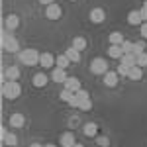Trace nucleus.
<instances>
[{
  "mask_svg": "<svg viewBox=\"0 0 147 147\" xmlns=\"http://www.w3.org/2000/svg\"><path fill=\"white\" fill-rule=\"evenodd\" d=\"M127 24H129V26H141V24H143L141 12L139 10H131L129 14H127Z\"/></svg>",
  "mask_w": 147,
  "mask_h": 147,
  "instance_id": "obj_9",
  "label": "nucleus"
},
{
  "mask_svg": "<svg viewBox=\"0 0 147 147\" xmlns=\"http://www.w3.org/2000/svg\"><path fill=\"white\" fill-rule=\"evenodd\" d=\"M69 77H67V71L61 67H55L53 69V73H51V80H55V82H65Z\"/></svg>",
  "mask_w": 147,
  "mask_h": 147,
  "instance_id": "obj_11",
  "label": "nucleus"
},
{
  "mask_svg": "<svg viewBox=\"0 0 147 147\" xmlns=\"http://www.w3.org/2000/svg\"><path fill=\"white\" fill-rule=\"evenodd\" d=\"M90 73H94V75H106V73H108V63H106V59L96 57L90 63Z\"/></svg>",
  "mask_w": 147,
  "mask_h": 147,
  "instance_id": "obj_4",
  "label": "nucleus"
},
{
  "mask_svg": "<svg viewBox=\"0 0 147 147\" xmlns=\"http://www.w3.org/2000/svg\"><path fill=\"white\" fill-rule=\"evenodd\" d=\"M79 110H84V112H88V110H92V100L88 98V100H82L80 102V108Z\"/></svg>",
  "mask_w": 147,
  "mask_h": 147,
  "instance_id": "obj_30",
  "label": "nucleus"
},
{
  "mask_svg": "<svg viewBox=\"0 0 147 147\" xmlns=\"http://www.w3.org/2000/svg\"><path fill=\"white\" fill-rule=\"evenodd\" d=\"M2 94H4V98H8V100H16V98L22 94L20 82H18V80H4V84H2Z\"/></svg>",
  "mask_w": 147,
  "mask_h": 147,
  "instance_id": "obj_1",
  "label": "nucleus"
},
{
  "mask_svg": "<svg viewBox=\"0 0 147 147\" xmlns=\"http://www.w3.org/2000/svg\"><path fill=\"white\" fill-rule=\"evenodd\" d=\"M96 143H98L100 147H108V145H110V139H108L106 136H100L98 139H96Z\"/></svg>",
  "mask_w": 147,
  "mask_h": 147,
  "instance_id": "obj_32",
  "label": "nucleus"
},
{
  "mask_svg": "<svg viewBox=\"0 0 147 147\" xmlns=\"http://www.w3.org/2000/svg\"><path fill=\"white\" fill-rule=\"evenodd\" d=\"M137 67H141V69L147 67V53H145V51L137 55Z\"/></svg>",
  "mask_w": 147,
  "mask_h": 147,
  "instance_id": "obj_27",
  "label": "nucleus"
},
{
  "mask_svg": "<svg viewBox=\"0 0 147 147\" xmlns=\"http://www.w3.org/2000/svg\"><path fill=\"white\" fill-rule=\"evenodd\" d=\"M90 22H94V24H102L104 22V18H106V12L102 10V8H94V10H90Z\"/></svg>",
  "mask_w": 147,
  "mask_h": 147,
  "instance_id": "obj_12",
  "label": "nucleus"
},
{
  "mask_svg": "<svg viewBox=\"0 0 147 147\" xmlns=\"http://www.w3.org/2000/svg\"><path fill=\"white\" fill-rule=\"evenodd\" d=\"M65 55L71 59V63H79V61H80V51H79V49H75V47H69L67 51H65Z\"/></svg>",
  "mask_w": 147,
  "mask_h": 147,
  "instance_id": "obj_20",
  "label": "nucleus"
},
{
  "mask_svg": "<svg viewBox=\"0 0 147 147\" xmlns=\"http://www.w3.org/2000/svg\"><path fill=\"white\" fill-rule=\"evenodd\" d=\"M4 24H6V30H8V32H14V30L20 26V18H18L16 14H8L6 20H4Z\"/></svg>",
  "mask_w": 147,
  "mask_h": 147,
  "instance_id": "obj_7",
  "label": "nucleus"
},
{
  "mask_svg": "<svg viewBox=\"0 0 147 147\" xmlns=\"http://www.w3.org/2000/svg\"><path fill=\"white\" fill-rule=\"evenodd\" d=\"M143 8H147V0H145V2H143Z\"/></svg>",
  "mask_w": 147,
  "mask_h": 147,
  "instance_id": "obj_39",
  "label": "nucleus"
},
{
  "mask_svg": "<svg viewBox=\"0 0 147 147\" xmlns=\"http://www.w3.org/2000/svg\"><path fill=\"white\" fill-rule=\"evenodd\" d=\"M45 147H57V145H53V143H47V145Z\"/></svg>",
  "mask_w": 147,
  "mask_h": 147,
  "instance_id": "obj_37",
  "label": "nucleus"
},
{
  "mask_svg": "<svg viewBox=\"0 0 147 147\" xmlns=\"http://www.w3.org/2000/svg\"><path fill=\"white\" fill-rule=\"evenodd\" d=\"M30 147H45V145H41V143H32Z\"/></svg>",
  "mask_w": 147,
  "mask_h": 147,
  "instance_id": "obj_36",
  "label": "nucleus"
},
{
  "mask_svg": "<svg viewBox=\"0 0 147 147\" xmlns=\"http://www.w3.org/2000/svg\"><path fill=\"white\" fill-rule=\"evenodd\" d=\"M73 2H75V0H73Z\"/></svg>",
  "mask_w": 147,
  "mask_h": 147,
  "instance_id": "obj_40",
  "label": "nucleus"
},
{
  "mask_svg": "<svg viewBox=\"0 0 147 147\" xmlns=\"http://www.w3.org/2000/svg\"><path fill=\"white\" fill-rule=\"evenodd\" d=\"M2 47H4L6 51H10V53H16V51L20 49V43H18V39L12 34H4L2 35Z\"/></svg>",
  "mask_w": 147,
  "mask_h": 147,
  "instance_id": "obj_3",
  "label": "nucleus"
},
{
  "mask_svg": "<svg viewBox=\"0 0 147 147\" xmlns=\"http://www.w3.org/2000/svg\"><path fill=\"white\" fill-rule=\"evenodd\" d=\"M139 28H141V35H143V37L147 39V22H143L141 26H139Z\"/></svg>",
  "mask_w": 147,
  "mask_h": 147,
  "instance_id": "obj_33",
  "label": "nucleus"
},
{
  "mask_svg": "<svg viewBox=\"0 0 147 147\" xmlns=\"http://www.w3.org/2000/svg\"><path fill=\"white\" fill-rule=\"evenodd\" d=\"M59 143H61V147H75L77 137H75L73 131H65V134L61 136V139H59Z\"/></svg>",
  "mask_w": 147,
  "mask_h": 147,
  "instance_id": "obj_6",
  "label": "nucleus"
},
{
  "mask_svg": "<svg viewBox=\"0 0 147 147\" xmlns=\"http://www.w3.org/2000/svg\"><path fill=\"white\" fill-rule=\"evenodd\" d=\"M125 39H124V35H122V32H112L110 34V43L112 45H122Z\"/></svg>",
  "mask_w": 147,
  "mask_h": 147,
  "instance_id": "obj_21",
  "label": "nucleus"
},
{
  "mask_svg": "<svg viewBox=\"0 0 147 147\" xmlns=\"http://www.w3.org/2000/svg\"><path fill=\"white\" fill-rule=\"evenodd\" d=\"M39 65L43 69H51L53 65H55V57L51 55V53H41V57H39Z\"/></svg>",
  "mask_w": 147,
  "mask_h": 147,
  "instance_id": "obj_13",
  "label": "nucleus"
},
{
  "mask_svg": "<svg viewBox=\"0 0 147 147\" xmlns=\"http://www.w3.org/2000/svg\"><path fill=\"white\" fill-rule=\"evenodd\" d=\"M18 57H20V63L28 65V67H34V65H39V57L41 55L35 49H24V51L18 53Z\"/></svg>",
  "mask_w": 147,
  "mask_h": 147,
  "instance_id": "obj_2",
  "label": "nucleus"
},
{
  "mask_svg": "<svg viewBox=\"0 0 147 147\" xmlns=\"http://www.w3.org/2000/svg\"><path fill=\"white\" fill-rule=\"evenodd\" d=\"M118 75H120V77H127V75H129V67H125V65L120 63V65H118Z\"/></svg>",
  "mask_w": 147,
  "mask_h": 147,
  "instance_id": "obj_31",
  "label": "nucleus"
},
{
  "mask_svg": "<svg viewBox=\"0 0 147 147\" xmlns=\"http://www.w3.org/2000/svg\"><path fill=\"white\" fill-rule=\"evenodd\" d=\"M2 139H4V145H8V147L18 145V137L14 136V134H8L6 129H2Z\"/></svg>",
  "mask_w": 147,
  "mask_h": 147,
  "instance_id": "obj_16",
  "label": "nucleus"
},
{
  "mask_svg": "<svg viewBox=\"0 0 147 147\" xmlns=\"http://www.w3.org/2000/svg\"><path fill=\"white\" fill-rule=\"evenodd\" d=\"M108 55L112 57V59H122L124 49H122V45H110L108 47Z\"/></svg>",
  "mask_w": 147,
  "mask_h": 147,
  "instance_id": "obj_19",
  "label": "nucleus"
},
{
  "mask_svg": "<svg viewBox=\"0 0 147 147\" xmlns=\"http://www.w3.org/2000/svg\"><path fill=\"white\" fill-rule=\"evenodd\" d=\"M96 131H98V125H96V124H92V122L84 124V136L94 137V136H96Z\"/></svg>",
  "mask_w": 147,
  "mask_h": 147,
  "instance_id": "obj_23",
  "label": "nucleus"
},
{
  "mask_svg": "<svg viewBox=\"0 0 147 147\" xmlns=\"http://www.w3.org/2000/svg\"><path fill=\"white\" fill-rule=\"evenodd\" d=\"M4 79H6V80H18V79H20V69L16 67V65L8 67L6 71H4Z\"/></svg>",
  "mask_w": 147,
  "mask_h": 147,
  "instance_id": "obj_14",
  "label": "nucleus"
},
{
  "mask_svg": "<svg viewBox=\"0 0 147 147\" xmlns=\"http://www.w3.org/2000/svg\"><path fill=\"white\" fill-rule=\"evenodd\" d=\"M118 77H120L118 71H116V73H114V71H108V73L104 75V84H106V86H116V84H118Z\"/></svg>",
  "mask_w": 147,
  "mask_h": 147,
  "instance_id": "obj_15",
  "label": "nucleus"
},
{
  "mask_svg": "<svg viewBox=\"0 0 147 147\" xmlns=\"http://www.w3.org/2000/svg\"><path fill=\"white\" fill-rule=\"evenodd\" d=\"M143 77V71H141V67H131L129 69V75H127V79H131V80H139Z\"/></svg>",
  "mask_w": 147,
  "mask_h": 147,
  "instance_id": "obj_22",
  "label": "nucleus"
},
{
  "mask_svg": "<svg viewBox=\"0 0 147 147\" xmlns=\"http://www.w3.org/2000/svg\"><path fill=\"white\" fill-rule=\"evenodd\" d=\"M145 43H143V41H136V43H134V53H136V55H139V53H143V51H145Z\"/></svg>",
  "mask_w": 147,
  "mask_h": 147,
  "instance_id": "obj_28",
  "label": "nucleus"
},
{
  "mask_svg": "<svg viewBox=\"0 0 147 147\" xmlns=\"http://www.w3.org/2000/svg\"><path fill=\"white\" fill-rule=\"evenodd\" d=\"M73 47L79 49V51L86 49V39H84V37H75V39H73Z\"/></svg>",
  "mask_w": 147,
  "mask_h": 147,
  "instance_id": "obj_25",
  "label": "nucleus"
},
{
  "mask_svg": "<svg viewBox=\"0 0 147 147\" xmlns=\"http://www.w3.org/2000/svg\"><path fill=\"white\" fill-rule=\"evenodd\" d=\"M73 96H75V92H73V90L63 88V92H61V100H63V102H71V100H73Z\"/></svg>",
  "mask_w": 147,
  "mask_h": 147,
  "instance_id": "obj_26",
  "label": "nucleus"
},
{
  "mask_svg": "<svg viewBox=\"0 0 147 147\" xmlns=\"http://www.w3.org/2000/svg\"><path fill=\"white\" fill-rule=\"evenodd\" d=\"M122 49H124V53H134V41L125 39L124 43H122Z\"/></svg>",
  "mask_w": 147,
  "mask_h": 147,
  "instance_id": "obj_29",
  "label": "nucleus"
},
{
  "mask_svg": "<svg viewBox=\"0 0 147 147\" xmlns=\"http://www.w3.org/2000/svg\"><path fill=\"white\" fill-rule=\"evenodd\" d=\"M120 63H122V65H125V67H136L137 65V55L136 53H124V55H122V59H120Z\"/></svg>",
  "mask_w": 147,
  "mask_h": 147,
  "instance_id": "obj_10",
  "label": "nucleus"
},
{
  "mask_svg": "<svg viewBox=\"0 0 147 147\" xmlns=\"http://www.w3.org/2000/svg\"><path fill=\"white\" fill-rule=\"evenodd\" d=\"M41 4H45V6H49V4H53V0H39Z\"/></svg>",
  "mask_w": 147,
  "mask_h": 147,
  "instance_id": "obj_35",
  "label": "nucleus"
},
{
  "mask_svg": "<svg viewBox=\"0 0 147 147\" xmlns=\"http://www.w3.org/2000/svg\"><path fill=\"white\" fill-rule=\"evenodd\" d=\"M61 14H63V10H61V6L55 4V2H53V4H49V6L45 8V16L49 18V20H59V18H61Z\"/></svg>",
  "mask_w": 147,
  "mask_h": 147,
  "instance_id": "obj_5",
  "label": "nucleus"
},
{
  "mask_svg": "<svg viewBox=\"0 0 147 147\" xmlns=\"http://www.w3.org/2000/svg\"><path fill=\"white\" fill-rule=\"evenodd\" d=\"M75 147H84V145H80V143H75Z\"/></svg>",
  "mask_w": 147,
  "mask_h": 147,
  "instance_id": "obj_38",
  "label": "nucleus"
},
{
  "mask_svg": "<svg viewBox=\"0 0 147 147\" xmlns=\"http://www.w3.org/2000/svg\"><path fill=\"white\" fill-rule=\"evenodd\" d=\"M49 79H51V77H47L45 73H37V75H34V80H32V82H34L35 88H43L47 82H49Z\"/></svg>",
  "mask_w": 147,
  "mask_h": 147,
  "instance_id": "obj_8",
  "label": "nucleus"
},
{
  "mask_svg": "<svg viewBox=\"0 0 147 147\" xmlns=\"http://www.w3.org/2000/svg\"><path fill=\"white\" fill-rule=\"evenodd\" d=\"M55 65H57V67H61V69H67L69 65H71V59H69L67 55H59L55 59Z\"/></svg>",
  "mask_w": 147,
  "mask_h": 147,
  "instance_id": "obj_24",
  "label": "nucleus"
},
{
  "mask_svg": "<svg viewBox=\"0 0 147 147\" xmlns=\"http://www.w3.org/2000/svg\"><path fill=\"white\" fill-rule=\"evenodd\" d=\"M63 84H65V88H69V90H73V92L80 90V80L77 79V77H69Z\"/></svg>",
  "mask_w": 147,
  "mask_h": 147,
  "instance_id": "obj_17",
  "label": "nucleus"
},
{
  "mask_svg": "<svg viewBox=\"0 0 147 147\" xmlns=\"http://www.w3.org/2000/svg\"><path fill=\"white\" fill-rule=\"evenodd\" d=\"M141 18H143V22H147V8H141Z\"/></svg>",
  "mask_w": 147,
  "mask_h": 147,
  "instance_id": "obj_34",
  "label": "nucleus"
},
{
  "mask_svg": "<svg viewBox=\"0 0 147 147\" xmlns=\"http://www.w3.org/2000/svg\"><path fill=\"white\" fill-rule=\"evenodd\" d=\"M8 122H10L12 127H22V125L26 124V118H24V114H12Z\"/></svg>",
  "mask_w": 147,
  "mask_h": 147,
  "instance_id": "obj_18",
  "label": "nucleus"
}]
</instances>
